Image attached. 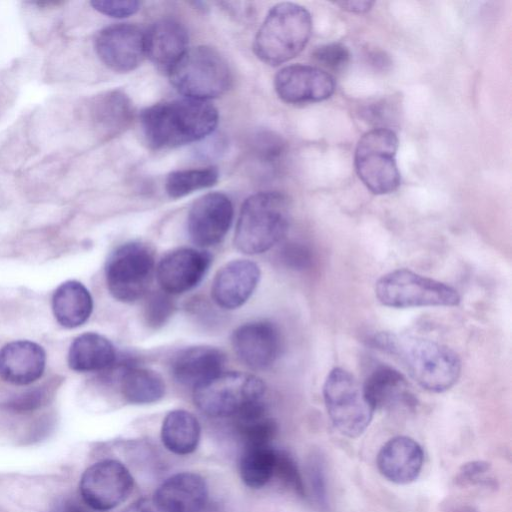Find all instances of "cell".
Instances as JSON below:
<instances>
[{"instance_id": "obj_1", "label": "cell", "mask_w": 512, "mask_h": 512, "mask_svg": "<svg viewBox=\"0 0 512 512\" xmlns=\"http://www.w3.org/2000/svg\"><path fill=\"white\" fill-rule=\"evenodd\" d=\"M373 342L397 358L410 376L430 392L447 391L460 377L461 361L457 353L443 344L388 332L377 334Z\"/></svg>"}, {"instance_id": "obj_2", "label": "cell", "mask_w": 512, "mask_h": 512, "mask_svg": "<svg viewBox=\"0 0 512 512\" xmlns=\"http://www.w3.org/2000/svg\"><path fill=\"white\" fill-rule=\"evenodd\" d=\"M218 124V112L206 101L178 99L157 103L141 114L147 143L154 149L173 148L205 138Z\"/></svg>"}, {"instance_id": "obj_3", "label": "cell", "mask_w": 512, "mask_h": 512, "mask_svg": "<svg viewBox=\"0 0 512 512\" xmlns=\"http://www.w3.org/2000/svg\"><path fill=\"white\" fill-rule=\"evenodd\" d=\"M290 224L288 199L278 192H259L243 203L235 246L245 254L263 253L280 242Z\"/></svg>"}, {"instance_id": "obj_4", "label": "cell", "mask_w": 512, "mask_h": 512, "mask_svg": "<svg viewBox=\"0 0 512 512\" xmlns=\"http://www.w3.org/2000/svg\"><path fill=\"white\" fill-rule=\"evenodd\" d=\"M312 33L309 11L298 4L275 5L265 17L255 37L256 56L269 65H279L297 56L307 45Z\"/></svg>"}, {"instance_id": "obj_5", "label": "cell", "mask_w": 512, "mask_h": 512, "mask_svg": "<svg viewBox=\"0 0 512 512\" xmlns=\"http://www.w3.org/2000/svg\"><path fill=\"white\" fill-rule=\"evenodd\" d=\"M168 74L178 92L201 101L224 94L232 83L228 63L208 46L188 49Z\"/></svg>"}, {"instance_id": "obj_6", "label": "cell", "mask_w": 512, "mask_h": 512, "mask_svg": "<svg viewBox=\"0 0 512 512\" xmlns=\"http://www.w3.org/2000/svg\"><path fill=\"white\" fill-rule=\"evenodd\" d=\"M375 294L381 304L392 308L450 307L460 303L455 288L409 269H396L381 276Z\"/></svg>"}, {"instance_id": "obj_7", "label": "cell", "mask_w": 512, "mask_h": 512, "mask_svg": "<svg viewBox=\"0 0 512 512\" xmlns=\"http://www.w3.org/2000/svg\"><path fill=\"white\" fill-rule=\"evenodd\" d=\"M323 397L329 418L341 434L356 438L367 429L375 410L350 372L333 368L324 382Z\"/></svg>"}, {"instance_id": "obj_8", "label": "cell", "mask_w": 512, "mask_h": 512, "mask_svg": "<svg viewBox=\"0 0 512 512\" xmlns=\"http://www.w3.org/2000/svg\"><path fill=\"white\" fill-rule=\"evenodd\" d=\"M398 138L389 128H374L359 140L355 169L359 179L374 194L394 192L400 185L396 163Z\"/></svg>"}, {"instance_id": "obj_9", "label": "cell", "mask_w": 512, "mask_h": 512, "mask_svg": "<svg viewBox=\"0 0 512 512\" xmlns=\"http://www.w3.org/2000/svg\"><path fill=\"white\" fill-rule=\"evenodd\" d=\"M264 382L251 374L222 372L194 389V403L210 417L235 416L243 407L263 401Z\"/></svg>"}, {"instance_id": "obj_10", "label": "cell", "mask_w": 512, "mask_h": 512, "mask_svg": "<svg viewBox=\"0 0 512 512\" xmlns=\"http://www.w3.org/2000/svg\"><path fill=\"white\" fill-rule=\"evenodd\" d=\"M151 249L140 242L119 246L109 256L105 277L111 295L122 302H133L147 291L154 272Z\"/></svg>"}, {"instance_id": "obj_11", "label": "cell", "mask_w": 512, "mask_h": 512, "mask_svg": "<svg viewBox=\"0 0 512 512\" xmlns=\"http://www.w3.org/2000/svg\"><path fill=\"white\" fill-rule=\"evenodd\" d=\"M134 488L127 467L115 459L100 460L89 466L80 479V495L91 509L105 512L123 503Z\"/></svg>"}, {"instance_id": "obj_12", "label": "cell", "mask_w": 512, "mask_h": 512, "mask_svg": "<svg viewBox=\"0 0 512 512\" xmlns=\"http://www.w3.org/2000/svg\"><path fill=\"white\" fill-rule=\"evenodd\" d=\"M99 59L115 72L137 68L146 56L145 31L137 25L120 23L98 32L94 41Z\"/></svg>"}, {"instance_id": "obj_13", "label": "cell", "mask_w": 512, "mask_h": 512, "mask_svg": "<svg viewBox=\"0 0 512 512\" xmlns=\"http://www.w3.org/2000/svg\"><path fill=\"white\" fill-rule=\"evenodd\" d=\"M274 86L281 100L305 104L328 99L335 91V80L325 70L302 64L289 65L275 76Z\"/></svg>"}, {"instance_id": "obj_14", "label": "cell", "mask_w": 512, "mask_h": 512, "mask_svg": "<svg viewBox=\"0 0 512 512\" xmlns=\"http://www.w3.org/2000/svg\"><path fill=\"white\" fill-rule=\"evenodd\" d=\"M233 220V205L223 193L212 192L197 199L187 218L188 233L200 247H209L222 241Z\"/></svg>"}, {"instance_id": "obj_15", "label": "cell", "mask_w": 512, "mask_h": 512, "mask_svg": "<svg viewBox=\"0 0 512 512\" xmlns=\"http://www.w3.org/2000/svg\"><path fill=\"white\" fill-rule=\"evenodd\" d=\"M210 263L209 253L193 248H179L167 253L157 267L161 289L168 294L191 290L204 277Z\"/></svg>"}, {"instance_id": "obj_16", "label": "cell", "mask_w": 512, "mask_h": 512, "mask_svg": "<svg viewBox=\"0 0 512 512\" xmlns=\"http://www.w3.org/2000/svg\"><path fill=\"white\" fill-rule=\"evenodd\" d=\"M232 347L238 358L248 367L266 369L280 355L281 337L277 328L269 322H250L233 332Z\"/></svg>"}, {"instance_id": "obj_17", "label": "cell", "mask_w": 512, "mask_h": 512, "mask_svg": "<svg viewBox=\"0 0 512 512\" xmlns=\"http://www.w3.org/2000/svg\"><path fill=\"white\" fill-rule=\"evenodd\" d=\"M46 367V352L30 340H16L0 348V379L25 386L40 379Z\"/></svg>"}, {"instance_id": "obj_18", "label": "cell", "mask_w": 512, "mask_h": 512, "mask_svg": "<svg viewBox=\"0 0 512 512\" xmlns=\"http://www.w3.org/2000/svg\"><path fill=\"white\" fill-rule=\"evenodd\" d=\"M260 279L258 265L250 260H233L216 274L212 297L220 307L235 309L243 305L255 290Z\"/></svg>"}, {"instance_id": "obj_19", "label": "cell", "mask_w": 512, "mask_h": 512, "mask_svg": "<svg viewBox=\"0 0 512 512\" xmlns=\"http://www.w3.org/2000/svg\"><path fill=\"white\" fill-rule=\"evenodd\" d=\"M424 453L420 444L408 436L389 439L379 450L377 467L387 480L396 484L415 481L423 467Z\"/></svg>"}, {"instance_id": "obj_20", "label": "cell", "mask_w": 512, "mask_h": 512, "mask_svg": "<svg viewBox=\"0 0 512 512\" xmlns=\"http://www.w3.org/2000/svg\"><path fill=\"white\" fill-rule=\"evenodd\" d=\"M153 498L166 512H200L208 500V486L197 473L179 472L168 477Z\"/></svg>"}, {"instance_id": "obj_21", "label": "cell", "mask_w": 512, "mask_h": 512, "mask_svg": "<svg viewBox=\"0 0 512 512\" xmlns=\"http://www.w3.org/2000/svg\"><path fill=\"white\" fill-rule=\"evenodd\" d=\"M134 115L129 97L121 90L101 93L87 104V116L92 128L102 138H111L123 132Z\"/></svg>"}, {"instance_id": "obj_22", "label": "cell", "mask_w": 512, "mask_h": 512, "mask_svg": "<svg viewBox=\"0 0 512 512\" xmlns=\"http://www.w3.org/2000/svg\"><path fill=\"white\" fill-rule=\"evenodd\" d=\"M224 354L213 347L195 346L183 349L173 359L171 371L182 385L196 389L223 372Z\"/></svg>"}, {"instance_id": "obj_23", "label": "cell", "mask_w": 512, "mask_h": 512, "mask_svg": "<svg viewBox=\"0 0 512 512\" xmlns=\"http://www.w3.org/2000/svg\"><path fill=\"white\" fill-rule=\"evenodd\" d=\"M362 385L364 394L374 410L410 408L416 404L405 377L390 366L376 367Z\"/></svg>"}, {"instance_id": "obj_24", "label": "cell", "mask_w": 512, "mask_h": 512, "mask_svg": "<svg viewBox=\"0 0 512 512\" xmlns=\"http://www.w3.org/2000/svg\"><path fill=\"white\" fill-rule=\"evenodd\" d=\"M188 34L176 20L166 18L145 31L146 56L160 69L169 70L188 50Z\"/></svg>"}, {"instance_id": "obj_25", "label": "cell", "mask_w": 512, "mask_h": 512, "mask_svg": "<svg viewBox=\"0 0 512 512\" xmlns=\"http://www.w3.org/2000/svg\"><path fill=\"white\" fill-rule=\"evenodd\" d=\"M117 361L113 344L103 335L86 332L77 336L70 345L67 362L76 372H100L111 368Z\"/></svg>"}, {"instance_id": "obj_26", "label": "cell", "mask_w": 512, "mask_h": 512, "mask_svg": "<svg viewBox=\"0 0 512 512\" xmlns=\"http://www.w3.org/2000/svg\"><path fill=\"white\" fill-rule=\"evenodd\" d=\"M51 304L56 321L69 329L83 325L93 310L89 290L76 280H68L59 285L52 295Z\"/></svg>"}, {"instance_id": "obj_27", "label": "cell", "mask_w": 512, "mask_h": 512, "mask_svg": "<svg viewBox=\"0 0 512 512\" xmlns=\"http://www.w3.org/2000/svg\"><path fill=\"white\" fill-rule=\"evenodd\" d=\"M201 427L197 418L182 409L170 411L161 427L163 446L173 454L184 456L193 453L200 442Z\"/></svg>"}, {"instance_id": "obj_28", "label": "cell", "mask_w": 512, "mask_h": 512, "mask_svg": "<svg viewBox=\"0 0 512 512\" xmlns=\"http://www.w3.org/2000/svg\"><path fill=\"white\" fill-rule=\"evenodd\" d=\"M120 389L125 400L132 404L154 403L165 394V384L158 373L131 365L122 368Z\"/></svg>"}, {"instance_id": "obj_29", "label": "cell", "mask_w": 512, "mask_h": 512, "mask_svg": "<svg viewBox=\"0 0 512 512\" xmlns=\"http://www.w3.org/2000/svg\"><path fill=\"white\" fill-rule=\"evenodd\" d=\"M276 449L271 445L245 446L239 461V473L249 488L260 489L274 476Z\"/></svg>"}, {"instance_id": "obj_30", "label": "cell", "mask_w": 512, "mask_h": 512, "mask_svg": "<svg viewBox=\"0 0 512 512\" xmlns=\"http://www.w3.org/2000/svg\"><path fill=\"white\" fill-rule=\"evenodd\" d=\"M218 178V170L214 167L178 170L168 175L165 189L171 198H181L213 186Z\"/></svg>"}, {"instance_id": "obj_31", "label": "cell", "mask_w": 512, "mask_h": 512, "mask_svg": "<svg viewBox=\"0 0 512 512\" xmlns=\"http://www.w3.org/2000/svg\"><path fill=\"white\" fill-rule=\"evenodd\" d=\"M237 429L244 447L271 445L277 434V424L267 414L254 419L237 420Z\"/></svg>"}, {"instance_id": "obj_32", "label": "cell", "mask_w": 512, "mask_h": 512, "mask_svg": "<svg viewBox=\"0 0 512 512\" xmlns=\"http://www.w3.org/2000/svg\"><path fill=\"white\" fill-rule=\"evenodd\" d=\"M274 475L298 495L305 496V486L294 459L286 452L277 450Z\"/></svg>"}, {"instance_id": "obj_33", "label": "cell", "mask_w": 512, "mask_h": 512, "mask_svg": "<svg viewBox=\"0 0 512 512\" xmlns=\"http://www.w3.org/2000/svg\"><path fill=\"white\" fill-rule=\"evenodd\" d=\"M169 295L162 290L148 297L145 304V318L149 326L154 328L162 326L171 317L174 303Z\"/></svg>"}, {"instance_id": "obj_34", "label": "cell", "mask_w": 512, "mask_h": 512, "mask_svg": "<svg viewBox=\"0 0 512 512\" xmlns=\"http://www.w3.org/2000/svg\"><path fill=\"white\" fill-rule=\"evenodd\" d=\"M312 56L321 66L333 71L344 69L350 61L349 50L340 43L319 46L313 51Z\"/></svg>"}, {"instance_id": "obj_35", "label": "cell", "mask_w": 512, "mask_h": 512, "mask_svg": "<svg viewBox=\"0 0 512 512\" xmlns=\"http://www.w3.org/2000/svg\"><path fill=\"white\" fill-rule=\"evenodd\" d=\"M91 5L101 14L114 18L133 15L140 7V3L135 0H93Z\"/></svg>"}, {"instance_id": "obj_36", "label": "cell", "mask_w": 512, "mask_h": 512, "mask_svg": "<svg viewBox=\"0 0 512 512\" xmlns=\"http://www.w3.org/2000/svg\"><path fill=\"white\" fill-rule=\"evenodd\" d=\"M309 478L314 498L319 506H327L326 482L323 465L319 459H312L309 464Z\"/></svg>"}, {"instance_id": "obj_37", "label": "cell", "mask_w": 512, "mask_h": 512, "mask_svg": "<svg viewBox=\"0 0 512 512\" xmlns=\"http://www.w3.org/2000/svg\"><path fill=\"white\" fill-rule=\"evenodd\" d=\"M43 400V392L35 389L17 396L8 403V407L17 412L31 411L38 408L42 404Z\"/></svg>"}, {"instance_id": "obj_38", "label": "cell", "mask_w": 512, "mask_h": 512, "mask_svg": "<svg viewBox=\"0 0 512 512\" xmlns=\"http://www.w3.org/2000/svg\"><path fill=\"white\" fill-rule=\"evenodd\" d=\"M285 260L293 267L303 268L310 260L308 251L301 246H289L284 250Z\"/></svg>"}, {"instance_id": "obj_39", "label": "cell", "mask_w": 512, "mask_h": 512, "mask_svg": "<svg viewBox=\"0 0 512 512\" xmlns=\"http://www.w3.org/2000/svg\"><path fill=\"white\" fill-rule=\"evenodd\" d=\"M490 468V465L485 462H471L467 463L462 467V470L460 472V478L461 480L467 481V482H476L478 481L479 477L481 479L482 475L485 472H488Z\"/></svg>"}, {"instance_id": "obj_40", "label": "cell", "mask_w": 512, "mask_h": 512, "mask_svg": "<svg viewBox=\"0 0 512 512\" xmlns=\"http://www.w3.org/2000/svg\"><path fill=\"white\" fill-rule=\"evenodd\" d=\"M121 512H166L152 497H142L127 507H125Z\"/></svg>"}, {"instance_id": "obj_41", "label": "cell", "mask_w": 512, "mask_h": 512, "mask_svg": "<svg viewBox=\"0 0 512 512\" xmlns=\"http://www.w3.org/2000/svg\"><path fill=\"white\" fill-rule=\"evenodd\" d=\"M343 9L351 11V12H366L368 11L373 2L371 1H347V2H338Z\"/></svg>"}]
</instances>
